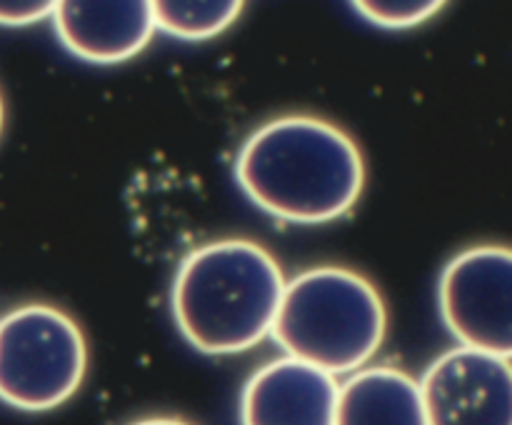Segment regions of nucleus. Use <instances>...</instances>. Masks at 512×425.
<instances>
[{"label":"nucleus","instance_id":"1","mask_svg":"<svg viewBox=\"0 0 512 425\" xmlns=\"http://www.w3.org/2000/svg\"><path fill=\"white\" fill-rule=\"evenodd\" d=\"M233 175L255 208L293 225H325L348 215L368 178L353 135L308 113L260 123L240 143Z\"/></svg>","mask_w":512,"mask_h":425},{"label":"nucleus","instance_id":"2","mask_svg":"<svg viewBox=\"0 0 512 425\" xmlns=\"http://www.w3.org/2000/svg\"><path fill=\"white\" fill-rule=\"evenodd\" d=\"M285 275L250 238H218L190 250L170 283V315L203 355H238L270 338Z\"/></svg>","mask_w":512,"mask_h":425},{"label":"nucleus","instance_id":"3","mask_svg":"<svg viewBox=\"0 0 512 425\" xmlns=\"http://www.w3.org/2000/svg\"><path fill=\"white\" fill-rule=\"evenodd\" d=\"M388 320L373 280L345 265H313L285 280L270 338L290 358L338 378L370 365Z\"/></svg>","mask_w":512,"mask_h":425},{"label":"nucleus","instance_id":"4","mask_svg":"<svg viewBox=\"0 0 512 425\" xmlns=\"http://www.w3.org/2000/svg\"><path fill=\"white\" fill-rule=\"evenodd\" d=\"M88 340L73 315L23 303L0 318V403L45 413L68 403L88 375Z\"/></svg>","mask_w":512,"mask_h":425},{"label":"nucleus","instance_id":"5","mask_svg":"<svg viewBox=\"0 0 512 425\" xmlns=\"http://www.w3.org/2000/svg\"><path fill=\"white\" fill-rule=\"evenodd\" d=\"M438 310L463 348L512 355V253L508 245H470L445 263Z\"/></svg>","mask_w":512,"mask_h":425},{"label":"nucleus","instance_id":"6","mask_svg":"<svg viewBox=\"0 0 512 425\" xmlns=\"http://www.w3.org/2000/svg\"><path fill=\"white\" fill-rule=\"evenodd\" d=\"M428 425H512L510 358L450 348L418 380Z\"/></svg>","mask_w":512,"mask_h":425},{"label":"nucleus","instance_id":"7","mask_svg":"<svg viewBox=\"0 0 512 425\" xmlns=\"http://www.w3.org/2000/svg\"><path fill=\"white\" fill-rule=\"evenodd\" d=\"M340 380L298 358L268 360L243 385L240 425H333Z\"/></svg>","mask_w":512,"mask_h":425},{"label":"nucleus","instance_id":"8","mask_svg":"<svg viewBox=\"0 0 512 425\" xmlns=\"http://www.w3.org/2000/svg\"><path fill=\"white\" fill-rule=\"evenodd\" d=\"M50 20L60 45L90 65L133 60L155 35L148 0H60Z\"/></svg>","mask_w":512,"mask_h":425},{"label":"nucleus","instance_id":"9","mask_svg":"<svg viewBox=\"0 0 512 425\" xmlns=\"http://www.w3.org/2000/svg\"><path fill=\"white\" fill-rule=\"evenodd\" d=\"M333 425H428L420 385L398 365H365L338 388Z\"/></svg>","mask_w":512,"mask_h":425},{"label":"nucleus","instance_id":"10","mask_svg":"<svg viewBox=\"0 0 512 425\" xmlns=\"http://www.w3.org/2000/svg\"><path fill=\"white\" fill-rule=\"evenodd\" d=\"M243 0H155L150 3L155 30L170 35V38L188 40V43H200L223 35L225 30L233 28L235 20L243 15Z\"/></svg>","mask_w":512,"mask_h":425},{"label":"nucleus","instance_id":"11","mask_svg":"<svg viewBox=\"0 0 512 425\" xmlns=\"http://www.w3.org/2000/svg\"><path fill=\"white\" fill-rule=\"evenodd\" d=\"M445 8L443 0H390V3H353V10L370 25L383 30H410L428 23Z\"/></svg>","mask_w":512,"mask_h":425},{"label":"nucleus","instance_id":"12","mask_svg":"<svg viewBox=\"0 0 512 425\" xmlns=\"http://www.w3.org/2000/svg\"><path fill=\"white\" fill-rule=\"evenodd\" d=\"M50 0H25V3H0V28H28L53 15Z\"/></svg>","mask_w":512,"mask_h":425},{"label":"nucleus","instance_id":"13","mask_svg":"<svg viewBox=\"0 0 512 425\" xmlns=\"http://www.w3.org/2000/svg\"><path fill=\"white\" fill-rule=\"evenodd\" d=\"M130 425H193L183 418H170V415H153V418H143V420H135Z\"/></svg>","mask_w":512,"mask_h":425},{"label":"nucleus","instance_id":"14","mask_svg":"<svg viewBox=\"0 0 512 425\" xmlns=\"http://www.w3.org/2000/svg\"><path fill=\"white\" fill-rule=\"evenodd\" d=\"M3 128H5V100H3V93H0V135H3Z\"/></svg>","mask_w":512,"mask_h":425}]
</instances>
